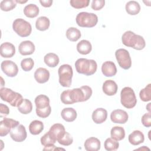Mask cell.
<instances>
[{
	"mask_svg": "<svg viewBox=\"0 0 151 151\" xmlns=\"http://www.w3.org/2000/svg\"><path fill=\"white\" fill-rule=\"evenodd\" d=\"M101 71L106 77H112L117 73V68L115 64L110 61H105L101 65Z\"/></svg>",
	"mask_w": 151,
	"mask_h": 151,
	"instance_id": "18",
	"label": "cell"
},
{
	"mask_svg": "<svg viewBox=\"0 0 151 151\" xmlns=\"http://www.w3.org/2000/svg\"><path fill=\"white\" fill-rule=\"evenodd\" d=\"M142 123L143 125L146 127L151 126V114L150 112L145 113L142 117Z\"/></svg>",
	"mask_w": 151,
	"mask_h": 151,
	"instance_id": "42",
	"label": "cell"
},
{
	"mask_svg": "<svg viewBox=\"0 0 151 151\" xmlns=\"http://www.w3.org/2000/svg\"><path fill=\"white\" fill-rule=\"evenodd\" d=\"M128 114L126 111L121 109L113 110L110 114V119L114 123L124 124L128 120Z\"/></svg>",
	"mask_w": 151,
	"mask_h": 151,
	"instance_id": "14",
	"label": "cell"
},
{
	"mask_svg": "<svg viewBox=\"0 0 151 151\" xmlns=\"http://www.w3.org/2000/svg\"><path fill=\"white\" fill-rule=\"evenodd\" d=\"M36 106V113L41 118H46L50 116L51 112V107L50 105L49 98L44 94H40L35 99Z\"/></svg>",
	"mask_w": 151,
	"mask_h": 151,
	"instance_id": "3",
	"label": "cell"
},
{
	"mask_svg": "<svg viewBox=\"0 0 151 151\" xmlns=\"http://www.w3.org/2000/svg\"><path fill=\"white\" fill-rule=\"evenodd\" d=\"M1 70L8 77H14L16 76L18 72L17 65L11 60H5L1 63Z\"/></svg>",
	"mask_w": 151,
	"mask_h": 151,
	"instance_id": "13",
	"label": "cell"
},
{
	"mask_svg": "<svg viewBox=\"0 0 151 151\" xmlns=\"http://www.w3.org/2000/svg\"><path fill=\"white\" fill-rule=\"evenodd\" d=\"M44 61L47 66L50 67H55L58 64L60 59L58 56L55 53L50 52L44 56Z\"/></svg>",
	"mask_w": 151,
	"mask_h": 151,
	"instance_id": "26",
	"label": "cell"
},
{
	"mask_svg": "<svg viewBox=\"0 0 151 151\" xmlns=\"http://www.w3.org/2000/svg\"><path fill=\"white\" fill-rule=\"evenodd\" d=\"M40 2L41 3V5L44 7H50L51 6L52 4V1L51 0H40Z\"/></svg>",
	"mask_w": 151,
	"mask_h": 151,
	"instance_id": "44",
	"label": "cell"
},
{
	"mask_svg": "<svg viewBox=\"0 0 151 151\" xmlns=\"http://www.w3.org/2000/svg\"><path fill=\"white\" fill-rule=\"evenodd\" d=\"M34 78L37 82L40 84L48 81L50 78V72L45 68L40 67L34 73Z\"/></svg>",
	"mask_w": 151,
	"mask_h": 151,
	"instance_id": "19",
	"label": "cell"
},
{
	"mask_svg": "<svg viewBox=\"0 0 151 151\" xmlns=\"http://www.w3.org/2000/svg\"><path fill=\"white\" fill-rule=\"evenodd\" d=\"M144 140V134L139 130H134L129 135V142L134 146L143 143Z\"/></svg>",
	"mask_w": 151,
	"mask_h": 151,
	"instance_id": "24",
	"label": "cell"
},
{
	"mask_svg": "<svg viewBox=\"0 0 151 151\" xmlns=\"http://www.w3.org/2000/svg\"><path fill=\"white\" fill-rule=\"evenodd\" d=\"M17 3L15 0H3L0 3V7L2 11H9L15 8Z\"/></svg>",
	"mask_w": 151,
	"mask_h": 151,
	"instance_id": "34",
	"label": "cell"
},
{
	"mask_svg": "<svg viewBox=\"0 0 151 151\" xmlns=\"http://www.w3.org/2000/svg\"><path fill=\"white\" fill-rule=\"evenodd\" d=\"M76 20L77 25L81 27L92 28L97 24L98 17L93 13L81 12L77 14Z\"/></svg>",
	"mask_w": 151,
	"mask_h": 151,
	"instance_id": "6",
	"label": "cell"
},
{
	"mask_svg": "<svg viewBox=\"0 0 151 151\" xmlns=\"http://www.w3.org/2000/svg\"><path fill=\"white\" fill-rule=\"evenodd\" d=\"M19 124L18 121L4 117V119L0 122V136L1 137L6 136L10 133L13 127L17 126Z\"/></svg>",
	"mask_w": 151,
	"mask_h": 151,
	"instance_id": "12",
	"label": "cell"
},
{
	"mask_svg": "<svg viewBox=\"0 0 151 151\" xmlns=\"http://www.w3.org/2000/svg\"><path fill=\"white\" fill-rule=\"evenodd\" d=\"M14 31L21 37L29 36L32 31V27L29 22L22 18H17L13 22Z\"/></svg>",
	"mask_w": 151,
	"mask_h": 151,
	"instance_id": "9",
	"label": "cell"
},
{
	"mask_svg": "<svg viewBox=\"0 0 151 151\" xmlns=\"http://www.w3.org/2000/svg\"><path fill=\"white\" fill-rule=\"evenodd\" d=\"M103 91L107 96H113L117 91L118 87L115 81L111 80L105 81L103 84Z\"/></svg>",
	"mask_w": 151,
	"mask_h": 151,
	"instance_id": "21",
	"label": "cell"
},
{
	"mask_svg": "<svg viewBox=\"0 0 151 151\" xmlns=\"http://www.w3.org/2000/svg\"><path fill=\"white\" fill-rule=\"evenodd\" d=\"M9 134L12 139L17 142H23L25 140L27 136L25 127L21 124L13 127Z\"/></svg>",
	"mask_w": 151,
	"mask_h": 151,
	"instance_id": "11",
	"label": "cell"
},
{
	"mask_svg": "<svg viewBox=\"0 0 151 151\" xmlns=\"http://www.w3.org/2000/svg\"><path fill=\"white\" fill-rule=\"evenodd\" d=\"M105 4L104 0H93L91 2V8L95 11L100 10L104 7Z\"/></svg>",
	"mask_w": 151,
	"mask_h": 151,
	"instance_id": "41",
	"label": "cell"
},
{
	"mask_svg": "<svg viewBox=\"0 0 151 151\" xmlns=\"http://www.w3.org/2000/svg\"><path fill=\"white\" fill-rule=\"evenodd\" d=\"M0 111H1V117L2 116V115H8L9 113V107L5 105L4 104L2 103L0 104Z\"/></svg>",
	"mask_w": 151,
	"mask_h": 151,
	"instance_id": "43",
	"label": "cell"
},
{
	"mask_svg": "<svg viewBox=\"0 0 151 151\" xmlns=\"http://www.w3.org/2000/svg\"><path fill=\"white\" fill-rule=\"evenodd\" d=\"M0 96L3 101L8 102L13 107H18L24 100L21 94L6 87L1 88Z\"/></svg>",
	"mask_w": 151,
	"mask_h": 151,
	"instance_id": "5",
	"label": "cell"
},
{
	"mask_svg": "<svg viewBox=\"0 0 151 151\" xmlns=\"http://www.w3.org/2000/svg\"><path fill=\"white\" fill-rule=\"evenodd\" d=\"M59 76V83L65 87H69L71 84L73 77V69L69 64H63L61 65L58 70Z\"/></svg>",
	"mask_w": 151,
	"mask_h": 151,
	"instance_id": "8",
	"label": "cell"
},
{
	"mask_svg": "<svg viewBox=\"0 0 151 151\" xmlns=\"http://www.w3.org/2000/svg\"><path fill=\"white\" fill-rule=\"evenodd\" d=\"M110 134L112 139L116 141H120L125 137V131L122 127L114 126L110 131Z\"/></svg>",
	"mask_w": 151,
	"mask_h": 151,
	"instance_id": "30",
	"label": "cell"
},
{
	"mask_svg": "<svg viewBox=\"0 0 151 151\" xmlns=\"http://www.w3.org/2000/svg\"><path fill=\"white\" fill-rule=\"evenodd\" d=\"M122 41L124 45L137 50H143L146 45V42L143 37L137 35L131 31H126L123 34Z\"/></svg>",
	"mask_w": 151,
	"mask_h": 151,
	"instance_id": "1",
	"label": "cell"
},
{
	"mask_svg": "<svg viewBox=\"0 0 151 151\" xmlns=\"http://www.w3.org/2000/svg\"><path fill=\"white\" fill-rule=\"evenodd\" d=\"M75 67L78 73L86 76H91L97 71V64L94 60L80 58L76 61Z\"/></svg>",
	"mask_w": 151,
	"mask_h": 151,
	"instance_id": "2",
	"label": "cell"
},
{
	"mask_svg": "<svg viewBox=\"0 0 151 151\" xmlns=\"http://www.w3.org/2000/svg\"><path fill=\"white\" fill-rule=\"evenodd\" d=\"M66 37L70 41L75 42L81 37V32L79 29L74 27H70L66 31Z\"/></svg>",
	"mask_w": 151,
	"mask_h": 151,
	"instance_id": "32",
	"label": "cell"
},
{
	"mask_svg": "<svg viewBox=\"0 0 151 151\" xmlns=\"http://www.w3.org/2000/svg\"><path fill=\"white\" fill-rule=\"evenodd\" d=\"M34 63L31 58H24L21 62V68L25 71H29L31 70L34 67Z\"/></svg>",
	"mask_w": 151,
	"mask_h": 151,
	"instance_id": "38",
	"label": "cell"
},
{
	"mask_svg": "<svg viewBox=\"0 0 151 151\" xmlns=\"http://www.w3.org/2000/svg\"><path fill=\"white\" fill-rule=\"evenodd\" d=\"M15 53L14 45L8 42L2 43L0 46V54L4 58H11Z\"/></svg>",
	"mask_w": 151,
	"mask_h": 151,
	"instance_id": "16",
	"label": "cell"
},
{
	"mask_svg": "<svg viewBox=\"0 0 151 151\" xmlns=\"http://www.w3.org/2000/svg\"><path fill=\"white\" fill-rule=\"evenodd\" d=\"M107 117V111L103 108L96 109L92 114V119L96 124H101L105 122Z\"/></svg>",
	"mask_w": 151,
	"mask_h": 151,
	"instance_id": "20",
	"label": "cell"
},
{
	"mask_svg": "<svg viewBox=\"0 0 151 151\" xmlns=\"http://www.w3.org/2000/svg\"><path fill=\"white\" fill-rule=\"evenodd\" d=\"M44 129V124L42 122L37 120L32 121L29 125V132L34 135H37L41 133Z\"/></svg>",
	"mask_w": 151,
	"mask_h": 151,
	"instance_id": "29",
	"label": "cell"
},
{
	"mask_svg": "<svg viewBox=\"0 0 151 151\" xmlns=\"http://www.w3.org/2000/svg\"><path fill=\"white\" fill-rule=\"evenodd\" d=\"M57 142L61 145L63 146H69L72 144L73 142V139L72 136L68 132H65L61 137H60Z\"/></svg>",
	"mask_w": 151,
	"mask_h": 151,
	"instance_id": "39",
	"label": "cell"
},
{
	"mask_svg": "<svg viewBox=\"0 0 151 151\" xmlns=\"http://www.w3.org/2000/svg\"><path fill=\"white\" fill-rule=\"evenodd\" d=\"M120 101L122 104L127 109H132L136 106L137 99L135 93L131 87H125L122 90Z\"/></svg>",
	"mask_w": 151,
	"mask_h": 151,
	"instance_id": "7",
	"label": "cell"
},
{
	"mask_svg": "<svg viewBox=\"0 0 151 151\" xmlns=\"http://www.w3.org/2000/svg\"><path fill=\"white\" fill-rule=\"evenodd\" d=\"M39 8L35 4H30L26 5L24 9V13L27 17L33 18L39 14Z\"/></svg>",
	"mask_w": 151,
	"mask_h": 151,
	"instance_id": "28",
	"label": "cell"
},
{
	"mask_svg": "<svg viewBox=\"0 0 151 151\" xmlns=\"http://www.w3.org/2000/svg\"><path fill=\"white\" fill-rule=\"evenodd\" d=\"M104 146L106 150L114 151L119 148V143L112 138H107L104 142Z\"/></svg>",
	"mask_w": 151,
	"mask_h": 151,
	"instance_id": "35",
	"label": "cell"
},
{
	"mask_svg": "<svg viewBox=\"0 0 151 151\" xmlns=\"http://www.w3.org/2000/svg\"><path fill=\"white\" fill-rule=\"evenodd\" d=\"M18 110L21 113L27 114L31 113L32 110V103L28 99H24L22 103L18 107Z\"/></svg>",
	"mask_w": 151,
	"mask_h": 151,
	"instance_id": "33",
	"label": "cell"
},
{
	"mask_svg": "<svg viewBox=\"0 0 151 151\" xmlns=\"http://www.w3.org/2000/svg\"><path fill=\"white\" fill-rule=\"evenodd\" d=\"M115 56L121 68L124 70H128L131 67L132 60L127 50L124 48L118 49L115 52Z\"/></svg>",
	"mask_w": 151,
	"mask_h": 151,
	"instance_id": "10",
	"label": "cell"
},
{
	"mask_svg": "<svg viewBox=\"0 0 151 151\" xmlns=\"http://www.w3.org/2000/svg\"><path fill=\"white\" fill-rule=\"evenodd\" d=\"M92 50V46L90 41L86 40L80 41L77 45V51L83 55L89 54Z\"/></svg>",
	"mask_w": 151,
	"mask_h": 151,
	"instance_id": "25",
	"label": "cell"
},
{
	"mask_svg": "<svg viewBox=\"0 0 151 151\" xmlns=\"http://www.w3.org/2000/svg\"><path fill=\"white\" fill-rule=\"evenodd\" d=\"M89 3V0H71L70 1L71 6L76 9L86 8L88 6Z\"/></svg>",
	"mask_w": 151,
	"mask_h": 151,
	"instance_id": "37",
	"label": "cell"
},
{
	"mask_svg": "<svg viewBox=\"0 0 151 151\" xmlns=\"http://www.w3.org/2000/svg\"><path fill=\"white\" fill-rule=\"evenodd\" d=\"M87 151H97L100 149V141L96 137H91L86 139L84 144Z\"/></svg>",
	"mask_w": 151,
	"mask_h": 151,
	"instance_id": "22",
	"label": "cell"
},
{
	"mask_svg": "<svg viewBox=\"0 0 151 151\" xmlns=\"http://www.w3.org/2000/svg\"><path fill=\"white\" fill-rule=\"evenodd\" d=\"M71 103L83 102L90 99L92 94V89L88 86H83L80 88L69 90Z\"/></svg>",
	"mask_w": 151,
	"mask_h": 151,
	"instance_id": "4",
	"label": "cell"
},
{
	"mask_svg": "<svg viewBox=\"0 0 151 151\" xmlns=\"http://www.w3.org/2000/svg\"><path fill=\"white\" fill-rule=\"evenodd\" d=\"M126 11L129 15H137L140 11V6L139 4L135 1H129L126 4Z\"/></svg>",
	"mask_w": 151,
	"mask_h": 151,
	"instance_id": "27",
	"label": "cell"
},
{
	"mask_svg": "<svg viewBox=\"0 0 151 151\" xmlns=\"http://www.w3.org/2000/svg\"><path fill=\"white\" fill-rule=\"evenodd\" d=\"M61 115L62 118L67 122H71L77 118V111L75 109L71 107L64 108L62 110Z\"/></svg>",
	"mask_w": 151,
	"mask_h": 151,
	"instance_id": "23",
	"label": "cell"
},
{
	"mask_svg": "<svg viewBox=\"0 0 151 151\" xmlns=\"http://www.w3.org/2000/svg\"><path fill=\"white\" fill-rule=\"evenodd\" d=\"M55 146H54V145H51V146H45V147L43 149L44 150H54L55 149Z\"/></svg>",
	"mask_w": 151,
	"mask_h": 151,
	"instance_id": "45",
	"label": "cell"
},
{
	"mask_svg": "<svg viewBox=\"0 0 151 151\" xmlns=\"http://www.w3.org/2000/svg\"><path fill=\"white\" fill-rule=\"evenodd\" d=\"M140 99L143 101H149L151 100V84H149L145 88L141 90L139 93Z\"/></svg>",
	"mask_w": 151,
	"mask_h": 151,
	"instance_id": "36",
	"label": "cell"
},
{
	"mask_svg": "<svg viewBox=\"0 0 151 151\" xmlns=\"http://www.w3.org/2000/svg\"><path fill=\"white\" fill-rule=\"evenodd\" d=\"M35 45L31 41H24L20 43L18 47L19 53L22 55H31L35 51Z\"/></svg>",
	"mask_w": 151,
	"mask_h": 151,
	"instance_id": "17",
	"label": "cell"
},
{
	"mask_svg": "<svg viewBox=\"0 0 151 151\" xmlns=\"http://www.w3.org/2000/svg\"><path fill=\"white\" fill-rule=\"evenodd\" d=\"M50 25V19L44 16L39 17L35 22L36 28L40 31H44L48 29Z\"/></svg>",
	"mask_w": 151,
	"mask_h": 151,
	"instance_id": "31",
	"label": "cell"
},
{
	"mask_svg": "<svg viewBox=\"0 0 151 151\" xmlns=\"http://www.w3.org/2000/svg\"><path fill=\"white\" fill-rule=\"evenodd\" d=\"M65 132L64 126L60 123L53 124L48 132L51 138L55 142L57 141Z\"/></svg>",
	"mask_w": 151,
	"mask_h": 151,
	"instance_id": "15",
	"label": "cell"
},
{
	"mask_svg": "<svg viewBox=\"0 0 151 151\" xmlns=\"http://www.w3.org/2000/svg\"><path fill=\"white\" fill-rule=\"evenodd\" d=\"M40 140H41V143L44 146H51V145H54V143L56 142L51 138L48 132L46 133L44 136L41 137Z\"/></svg>",
	"mask_w": 151,
	"mask_h": 151,
	"instance_id": "40",
	"label": "cell"
}]
</instances>
